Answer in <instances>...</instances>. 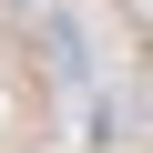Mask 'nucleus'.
Returning a JSON list of instances; mask_svg holds the SVG:
<instances>
[{
  "label": "nucleus",
  "mask_w": 153,
  "mask_h": 153,
  "mask_svg": "<svg viewBox=\"0 0 153 153\" xmlns=\"http://www.w3.org/2000/svg\"><path fill=\"white\" fill-rule=\"evenodd\" d=\"M41 41H51V71H61V82H92V41H82V31H71L61 10L41 21Z\"/></svg>",
  "instance_id": "obj_1"
}]
</instances>
